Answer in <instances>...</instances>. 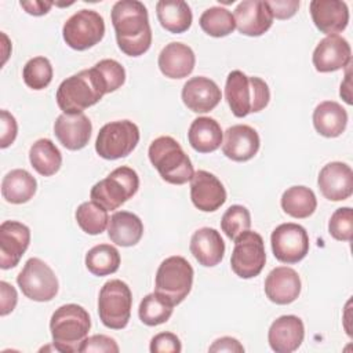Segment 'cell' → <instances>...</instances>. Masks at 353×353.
Segmentation results:
<instances>
[{
	"label": "cell",
	"instance_id": "obj_26",
	"mask_svg": "<svg viewBox=\"0 0 353 353\" xmlns=\"http://www.w3.org/2000/svg\"><path fill=\"white\" fill-rule=\"evenodd\" d=\"M190 252L194 259L205 266H216L225 255V243L221 233L212 228L197 229L190 239Z\"/></svg>",
	"mask_w": 353,
	"mask_h": 353
},
{
	"label": "cell",
	"instance_id": "obj_31",
	"mask_svg": "<svg viewBox=\"0 0 353 353\" xmlns=\"http://www.w3.org/2000/svg\"><path fill=\"white\" fill-rule=\"evenodd\" d=\"M160 25L171 33H183L192 25V11L183 0H160L156 4Z\"/></svg>",
	"mask_w": 353,
	"mask_h": 353
},
{
	"label": "cell",
	"instance_id": "obj_35",
	"mask_svg": "<svg viewBox=\"0 0 353 353\" xmlns=\"http://www.w3.org/2000/svg\"><path fill=\"white\" fill-rule=\"evenodd\" d=\"M172 310L174 305L171 303V301L154 291L152 294H148L141 301L138 307V316L143 324L154 327L165 323L171 317Z\"/></svg>",
	"mask_w": 353,
	"mask_h": 353
},
{
	"label": "cell",
	"instance_id": "obj_10",
	"mask_svg": "<svg viewBox=\"0 0 353 353\" xmlns=\"http://www.w3.org/2000/svg\"><path fill=\"white\" fill-rule=\"evenodd\" d=\"M105 34V22L95 10H80L63 23L65 43L77 51H84L98 44Z\"/></svg>",
	"mask_w": 353,
	"mask_h": 353
},
{
	"label": "cell",
	"instance_id": "obj_13",
	"mask_svg": "<svg viewBox=\"0 0 353 353\" xmlns=\"http://www.w3.org/2000/svg\"><path fill=\"white\" fill-rule=\"evenodd\" d=\"M272 251L283 263H296L309 252V236L303 226L287 222L279 225L270 236Z\"/></svg>",
	"mask_w": 353,
	"mask_h": 353
},
{
	"label": "cell",
	"instance_id": "obj_3",
	"mask_svg": "<svg viewBox=\"0 0 353 353\" xmlns=\"http://www.w3.org/2000/svg\"><path fill=\"white\" fill-rule=\"evenodd\" d=\"M225 98L236 117H245L268 106L270 91L261 77L247 76L241 70H232L226 77Z\"/></svg>",
	"mask_w": 353,
	"mask_h": 353
},
{
	"label": "cell",
	"instance_id": "obj_45",
	"mask_svg": "<svg viewBox=\"0 0 353 353\" xmlns=\"http://www.w3.org/2000/svg\"><path fill=\"white\" fill-rule=\"evenodd\" d=\"M266 3L272 11L273 18L277 19H288L294 17L299 8L298 0H272Z\"/></svg>",
	"mask_w": 353,
	"mask_h": 353
},
{
	"label": "cell",
	"instance_id": "obj_4",
	"mask_svg": "<svg viewBox=\"0 0 353 353\" xmlns=\"http://www.w3.org/2000/svg\"><path fill=\"white\" fill-rule=\"evenodd\" d=\"M91 328L88 312L76 303L59 306L51 316L50 331L55 350L61 353L79 352Z\"/></svg>",
	"mask_w": 353,
	"mask_h": 353
},
{
	"label": "cell",
	"instance_id": "obj_12",
	"mask_svg": "<svg viewBox=\"0 0 353 353\" xmlns=\"http://www.w3.org/2000/svg\"><path fill=\"white\" fill-rule=\"evenodd\" d=\"M265 262V243L259 233L248 229L234 239L230 266L239 277L252 279L258 276L262 272Z\"/></svg>",
	"mask_w": 353,
	"mask_h": 353
},
{
	"label": "cell",
	"instance_id": "obj_17",
	"mask_svg": "<svg viewBox=\"0 0 353 353\" xmlns=\"http://www.w3.org/2000/svg\"><path fill=\"white\" fill-rule=\"evenodd\" d=\"M317 185L321 194L331 201H342L353 193V171L342 161L325 164L319 174Z\"/></svg>",
	"mask_w": 353,
	"mask_h": 353
},
{
	"label": "cell",
	"instance_id": "obj_48",
	"mask_svg": "<svg viewBox=\"0 0 353 353\" xmlns=\"http://www.w3.org/2000/svg\"><path fill=\"white\" fill-rule=\"evenodd\" d=\"M22 8H25V11L30 15H44L48 12V10L52 7L51 1H41V0H33V1H21L19 3Z\"/></svg>",
	"mask_w": 353,
	"mask_h": 353
},
{
	"label": "cell",
	"instance_id": "obj_39",
	"mask_svg": "<svg viewBox=\"0 0 353 353\" xmlns=\"http://www.w3.org/2000/svg\"><path fill=\"white\" fill-rule=\"evenodd\" d=\"M251 226L250 211L240 204L230 205L221 219L222 232L230 239L234 240L239 234L248 230Z\"/></svg>",
	"mask_w": 353,
	"mask_h": 353
},
{
	"label": "cell",
	"instance_id": "obj_41",
	"mask_svg": "<svg viewBox=\"0 0 353 353\" xmlns=\"http://www.w3.org/2000/svg\"><path fill=\"white\" fill-rule=\"evenodd\" d=\"M95 66L102 73L105 83L108 85V92H113L120 88L125 81V70L114 59H102L95 63Z\"/></svg>",
	"mask_w": 353,
	"mask_h": 353
},
{
	"label": "cell",
	"instance_id": "obj_40",
	"mask_svg": "<svg viewBox=\"0 0 353 353\" xmlns=\"http://www.w3.org/2000/svg\"><path fill=\"white\" fill-rule=\"evenodd\" d=\"M330 234L338 241H349L353 234V211L350 207L335 210L328 222Z\"/></svg>",
	"mask_w": 353,
	"mask_h": 353
},
{
	"label": "cell",
	"instance_id": "obj_5",
	"mask_svg": "<svg viewBox=\"0 0 353 353\" xmlns=\"http://www.w3.org/2000/svg\"><path fill=\"white\" fill-rule=\"evenodd\" d=\"M149 160L160 176L172 185H183L192 179L194 171L182 146L168 135L156 138L149 146Z\"/></svg>",
	"mask_w": 353,
	"mask_h": 353
},
{
	"label": "cell",
	"instance_id": "obj_9",
	"mask_svg": "<svg viewBox=\"0 0 353 353\" xmlns=\"http://www.w3.org/2000/svg\"><path fill=\"white\" fill-rule=\"evenodd\" d=\"M139 142V128L130 120L106 123L98 132L95 152L106 160L128 156Z\"/></svg>",
	"mask_w": 353,
	"mask_h": 353
},
{
	"label": "cell",
	"instance_id": "obj_11",
	"mask_svg": "<svg viewBox=\"0 0 353 353\" xmlns=\"http://www.w3.org/2000/svg\"><path fill=\"white\" fill-rule=\"evenodd\" d=\"M17 284L26 298L36 302L51 301L59 287L55 273L40 258H30L25 262L17 276Z\"/></svg>",
	"mask_w": 353,
	"mask_h": 353
},
{
	"label": "cell",
	"instance_id": "obj_6",
	"mask_svg": "<svg viewBox=\"0 0 353 353\" xmlns=\"http://www.w3.org/2000/svg\"><path fill=\"white\" fill-rule=\"evenodd\" d=\"M138 188L139 176L137 171L121 165L113 170L106 178L97 182L91 188L90 197L106 211H113L130 200L138 192Z\"/></svg>",
	"mask_w": 353,
	"mask_h": 353
},
{
	"label": "cell",
	"instance_id": "obj_21",
	"mask_svg": "<svg viewBox=\"0 0 353 353\" xmlns=\"http://www.w3.org/2000/svg\"><path fill=\"white\" fill-rule=\"evenodd\" d=\"M305 338V327L302 320L294 314H285L276 319L268 332V341L273 352L291 353L295 352Z\"/></svg>",
	"mask_w": 353,
	"mask_h": 353
},
{
	"label": "cell",
	"instance_id": "obj_7",
	"mask_svg": "<svg viewBox=\"0 0 353 353\" xmlns=\"http://www.w3.org/2000/svg\"><path fill=\"white\" fill-rule=\"evenodd\" d=\"M193 268L179 255L165 258L156 273L154 291L165 296L171 303L179 305L190 292L193 284Z\"/></svg>",
	"mask_w": 353,
	"mask_h": 353
},
{
	"label": "cell",
	"instance_id": "obj_28",
	"mask_svg": "<svg viewBox=\"0 0 353 353\" xmlns=\"http://www.w3.org/2000/svg\"><path fill=\"white\" fill-rule=\"evenodd\" d=\"M223 139V132L219 123L212 117H197L192 121L188 131L190 146L199 153L215 152Z\"/></svg>",
	"mask_w": 353,
	"mask_h": 353
},
{
	"label": "cell",
	"instance_id": "obj_20",
	"mask_svg": "<svg viewBox=\"0 0 353 353\" xmlns=\"http://www.w3.org/2000/svg\"><path fill=\"white\" fill-rule=\"evenodd\" d=\"M92 124L84 113H62L54 123V134L59 143L69 150L83 149L91 138Z\"/></svg>",
	"mask_w": 353,
	"mask_h": 353
},
{
	"label": "cell",
	"instance_id": "obj_44",
	"mask_svg": "<svg viewBox=\"0 0 353 353\" xmlns=\"http://www.w3.org/2000/svg\"><path fill=\"white\" fill-rule=\"evenodd\" d=\"M0 124H1V135H0V148L6 149L8 148L17 138V132H18V125H17V120L15 117L7 112V110H1L0 112Z\"/></svg>",
	"mask_w": 353,
	"mask_h": 353
},
{
	"label": "cell",
	"instance_id": "obj_29",
	"mask_svg": "<svg viewBox=\"0 0 353 353\" xmlns=\"http://www.w3.org/2000/svg\"><path fill=\"white\" fill-rule=\"evenodd\" d=\"M347 124V113L335 101H324L313 110V125L325 138L339 137Z\"/></svg>",
	"mask_w": 353,
	"mask_h": 353
},
{
	"label": "cell",
	"instance_id": "obj_34",
	"mask_svg": "<svg viewBox=\"0 0 353 353\" xmlns=\"http://www.w3.org/2000/svg\"><path fill=\"white\" fill-rule=\"evenodd\" d=\"M85 266L94 276L102 277L119 270L120 254L110 244H98L85 254Z\"/></svg>",
	"mask_w": 353,
	"mask_h": 353
},
{
	"label": "cell",
	"instance_id": "obj_25",
	"mask_svg": "<svg viewBox=\"0 0 353 353\" xmlns=\"http://www.w3.org/2000/svg\"><path fill=\"white\" fill-rule=\"evenodd\" d=\"M157 63L160 72L165 77L183 79L193 72L196 57L188 44L172 41L160 51Z\"/></svg>",
	"mask_w": 353,
	"mask_h": 353
},
{
	"label": "cell",
	"instance_id": "obj_33",
	"mask_svg": "<svg viewBox=\"0 0 353 353\" xmlns=\"http://www.w3.org/2000/svg\"><path fill=\"white\" fill-rule=\"evenodd\" d=\"M317 207V199L312 189L298 185L288 188L281 196V208L292 218L310 216Z\"/></svg>",
	"mask_w": 353,
	"mask_h": 353
},
{
	"label": "cell",
	"instance_id": "obj_23",
	"mask_svg": "<svg viewBox=\"0 0 353 353\" xmlns=\"http://www.w3.org/2000/svg\"><path fill=\"white\" fill-rule=\"evenodd\" d=\"M310 15L316 28L330 34H338L349 23V8L341 0H313L310 1Z\"/></svg>",
	"mask_w": 353,
	"mask_h": 353
},
{
	"label": "cell",
	"instance_id": "obj_1",
	"mask_svg": "<svg viewBox=\"0 0 353 353\" xmlns=\"http://www.w3.org/2000/svg\"><path fill=\"white\" fill-rule=\"evenodd\" d=\"M119 48L128 57L143 55L152 44L148 10L138 0H120L110 12Z\"/></svg>",
	"mask_w": 353,
	"mask_h": 353
},
{
	"label": "cell",
	"instance_id": "obj_43",
	"mask_svg": "<svg viewBox=\"0 0 353 353\" xmlns=\"http://www.w3.org/2000/svg\"><path fill=\"white\" fill-rule=\"evenodd\" d=\"M149 350L152 353H179L182 350V345L175 334L160 332L152 338Z\"/></svg>",
	"mask_w": 353,
	"mask_h": 353
},
{
	"label": "cell",
	"instance_id": "obj_42",
	"mask_svg": "<svg viewBox=\"0 0 353 353\" xmlns=\"http://www.w3.org/2000/svg\"><path fill=\"white\" fill-rule=\"evenodd\" d=\"M119 345L116 341L108 335L103 334H97L85 338L83 343L79 347V352L81 353H90V352H97V353H117Z\"/></svg>",
	"mask_w": 353,
	"mask_h": 353
},
{
	"label": "cell",
	"instance_id": "obj_27",
	"mask_svg": "<svg viewBox=\"0 0 353 353\" xmlns=\"http://www.w3.org/2000/svg\"><path fill=\"white\" fill-rule=\"evenodd\" d=\"M143 234L141 218L128 211L114 212L108 223V236L112 243L121 247L135 245Z\"/></svg>",
	"mask_w": 353,
	"mask_h": 353
},
{
	"label": "cell",
	"instance_id": "obj_32",
	"mask_svg": "<svg viewBox=\"0 0 353 353\" xmlns=\"http://www.w3.org/2000/svg\"><path fill=\"white\" fill-rule=\"evenodd\" d=\"M29 161L40 175L51 176L61 168L62 154L51 139L40 138L30 146Z\"/></svg>",
	"mask_w": 353,
	"mask_h": 353
},
{
	"label": "cell",
	"instance_id": "obj_18",
	"mask_svg": "<svg viewBox=\"0 0 353 353\" xmlns=\"http://www.w3.org/2000/svg\"><path fill=\"white\" fill-rule=\"evenodd\" d=\"M236 28L245 36H261L268 32L273 23V15L266 1L244 0L234 10Z\"/></svg>",
	"mask_w": 353,
	"mask_h": 353
},
{
	"label": "cell",
	"instance_id": "obj_15",
	"mask_svg": "<svg viewBox=\"0 0 353 353\" xmlns=\"http://www.w3.org/2000/svg\"><path fill=\"white\" fill-rule=\"evenodd\" d=\"M190 199L200 211L214 212L226 201V190L214 174L199 170L190 179Z\"/></svg>",
	"mask_w": 353,
	"mask_h": 353
},
{
	"label": "cell",
	"instance_id": "obj_46",
	"mask_svg": "<svg viewBox=\"0 0 353 353\" xmlns=\"http://www.w3.org/2000/svg\"><path fill=\"white\" fill-rule=\"evenodd\" d=\"M0 314L7 316L11 313L18 302L17 290L7 281H0Z\"/></svg>",
	"mask_w": 353,
	"mask_h": 353
},
{
	"label": "cell",
	"instance_id": "obj_36",
	"mask_svg": "<svg viewBox=\"0 0 353 353\" xmlns=\"http://www.w3.org/2000/svg\"><path fill=\"white\" fill-rule=\"evenodd\" d=\"M199 23L203 32L212 37H225L230 34L236 28L233 14L223 7L207 8L201 14Z\"/></svg>",
	"mask_w": 353,
	"mask_h": 353
},
{
	"label": "cell",
	"instance_id": "obj_8",
	"mask_svg": "<svg viewBox=\"0 0 353 353\" xmlns=\"http://www.w3.org/2000/svg\"><path fill=\"white\" fill-rule=\"evenodd\" d=\"M131 306L132 294L127 283L113 279L102 285L98 296V314L105 327L124 328L130 321Z\"/></svg>",
	"mask_w": 353,
	"mask_h": 353
},
{
	"label": "cell",
	"instance_id": "obj_47",
	"mask_svg": "<svg viewBox=\"0 0 353 353\" xmlns=\"http://www.w3.org/2000/svg\"><path fill=\"white\" fill-rule=\"evenodd\" d=\"M210 352H228V353H243V345L232 336H222L214 341V343L208 349Z\"/></svg>",
	"mask_w": 353,
	"mask_h": 353
},
{
	"label": "cell",
	"instance_id": "obj_14",
	"mask_svg": "<svg viewBox=\"0 0 353 353\" xmlns=\"http://www.w3.org/2000/svg\"><path fill=\"white\" fill-rule=\"evenodd\" d=\"M30 243V230L18 221H4L0 225V268H15Z\"/></svg>",
	"mask_w": 353,
	"mask_h": 353
},
{
	"label": "cell",
	"instance_id": "obj_2",
	"mask_svg": "<svg viewBox=\"0 0 353 353\" xmlns=\"http://www.w3.org/2000/svg\"><path fill=\"white\" fill-rule=\"evenodd\" d=\"M108 94V85L99 69L94 65L66 77L57 90V103L63 113L77 114L95 105Z\"/></svg>",
	"mask_w": 353,
	"mask_h": 353
},
{
	"label": "cell",
	"instance_id": "obj_37",
	"mask_svg": "<svg viewBox=\"0 0 353 353\" xmlns=\"http://www.w3.org/2000/svg\"><path fill=\"white\" fill-rule=\"evenodd\" d=\"M74 216L77 225L87 234H101L109 223L108 211L92 200L81 203L77 207Z\"/></svg>",
	"mask_w": 353,
	"mask_h": 353
},
{
	"label": "cell",
	"instance_id": "obj_49",
	"mask_svg": "<svg viewBox=\"0 0 353 353\" xmlns=\"http://www.w3.org/2000/svg\"><path fill=\"white\" fill-rule=\"evenodd\" d=\"M345 83L341 84V97L345 99L346 103H352V98H350V76L349 73H346L345 76Z\"/></svg>",
	"mask_w": 353,
	"mask_h": 353
},
{
	"label": "cell",
	"instance_id": "obj_30",
	"mask_svg": "<svg viewBox=\"0 0 353 353\" xmlns=\"http://www.w3.org/2000/svg\"><path fill=\"white\" fill-rule=\"evenodd\" d=\"M37 189L34 176L23 170L17 168L6 174L1 181V196L11 204H22L29 201Z\"/></svg>",
	"mask_w": 353,
	"mask_h": 353
},
{
	"label": "cell",
	"instance_id": "obj_24",
	"mask_svg": "<svg viewBox=\"0 0 353 353\" xmlns=\"http://www.w3.org/2000/svg\"><path fill=\"white\" fill-rule=\"evenodd\" d=\"M301 279L288 266L274 268L265 280V294L276 305H288L301 294Z\"/></svg>",
	"mask_w": 353,
	"mask_h": 353
},
{
	"label": "cell",
	"instance_id": "obj_19",
	"mask_svg": "<svg viewBox=\"0 0 353 353\" xmlns=\"http://www.w3.org/2000/svg\"><path fill=\"white\" fill-rule=\"evenodd\" d=\"M222 92L218 84L204 76L189 79L182 88V101L194 113H207L218 106Z\"/></svg>",
	"mask_w": 353,
	"mask_h": 353
},
{
	"label": "cell",
	"instance_id": "obj_16",
	"mask_svg": "<svg viewBox=\"0 0 353 353\" xmlns=\"http://www.w3.org/2000/svg\"><path fill=\"white\" fill-rule=\"evenodd\" d=\"M352 59L350 44L339 34L325 36L313 51V65L317 72L328 73L346 68Z\"/></svg>",
	"mask_w": 353,
	"mask_h": 353
},
{
	"label": "cell",
	"instance_id": "obj_38",
	"mask_svg": "<svg viewBox=\"0 0 353 353\" xmlns=\"http://www.w3.org/2000/svg\"><path fill=\"white\" fill-rule=\"evenodd\" d=\"M52 65L46 57H34L29 59L22 70L25 84L32 90H43L52 80Z\"/></svg>",
	"mask_w": 353,
	"mask_h": 353
},
{
	"label": "cell",
	"instance_id": "obj_22",
	"mask_svg": "<svg viewBox=\"0 0 353 353\" xmlns=\"http://www.w3.org/2000/svg\"><path fill=\"white\" fill-rule=\"evenodd\" d=\"M259 135L247 124H236L225 131L222 152L233 161H247L259 150Z\"/></svg>",
	"mask_w": 353,
	"mask_h": 353
}]
</instances>
